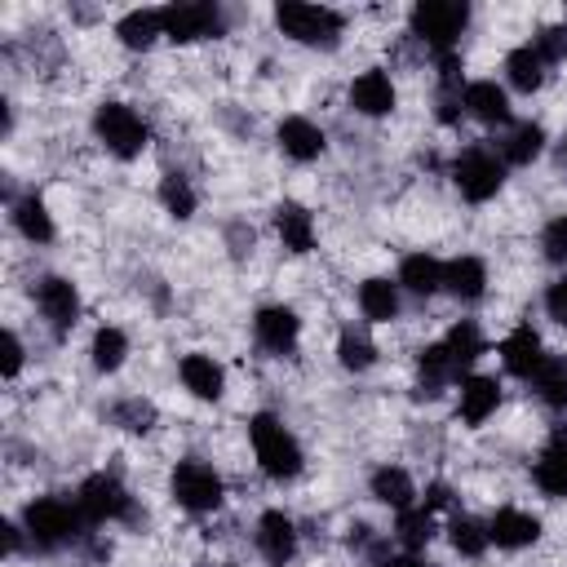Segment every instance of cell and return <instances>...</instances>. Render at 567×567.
Masks as SVG:
<instances>
[{"label":"cell","instance_id":"obj_1","mask_svg":"<svg viewBox=\"0 0 567 567\" xmlns=\"http://www.w3.org/2000/svg\"><path fill=\"white\" fill-rule=\"evenodd\" d=\"M248 439H252V452H257V465L270 474V478H297L301 474V443L270 416V412H257L248 421Z\"/></svg>","mask_w":567,"mask_h":567},{"label":"cell","instance_id":"obj_2","mask_svg":"<svg viewBox=\"0 0 567 567\" xmlns=\"http://www.w3.org/2000/svg\"><path fill=\"white\" fill-rule=\"evenodd\" d=\"M22 527L31 532V540H35L40 549H58V545H66V540L80 536L84 514H80V505L62 501V496H40V501L27 505Z\"/></svg>","mask_w":567,"mask_h":567},{"label":"cell","instance_id":"obj_3","mask_svg":"<svg viewBox=\"0 0 567 567\" xmlns=\"http://www.w3.org/2000/svg\"><path fill=\"white\" fill-rule=\"evenodd\" d=\"M93 133H97V142H102L111 155H120V159H133V155H142V146H146V124H142V115H137L133 106H124V102H102V106L93 111Z\"/></svg>","mask_w":567,"mask_h":567},{"label":"cell","instance_id":"obj_4","mask_svg":"<svg viewBox=\"0 0 567 567\" xmlns=\"http://www.w3.org/2000/svg\"><path fill=\"white\" fill-rule=\"evenodd\" d=\"M452 182H456V190H461L470 204H483V199H492V195L501 190V182H505V159H496L487 146H470V151H461V155L452 159Z\"/></svg>","mask_w":567,"mask_h":567},{"label":"cell","instance_id":"obj_5","mask_svg":"<svg viewBox=\"0 0 567 567\" xmlns=\"http://www.w3.org/2000/svg\"><path fill=\"white\" fill-rule=\"evenodd\" d=\"M465 22H470V9L456 4V0H421L412 9V35H421L439 53H452V44L465 31Z\"/></svg>","mask_w":567,"mask_h":567},{"label":"cell","instance_id":"obj_6","mask_svg":"<svg viewBox=\"0 0 567 567\" xmlns=\"http://www.w3.org/2000/svg\"><path fill=\"white\" fill-rule=\"evenodd\" d=\"M275 22L284 35H292L297 44H332L341 35V13L323 9V4H279Z\"/></svg>","mask_w":567,"mask_h":567},{"label":"cell","instance_id":"obj_7","mask_svg":"<svg viewBox=\"0 0 567 567\" xmlns=\"http://www.w3.org/2000/svg\"><path fill=\"white\" fill-rule=\"evenodd\" d=\"M173 501L190 514H213L221 505V478L208 461H182L173 470Z\"/></svg>","mask_w":567,"mask_h":567},{"label":"cell","instance_id":"obj_8","mask_svg":"<svg viewBox=\"0 0 567 567\" xmlns=\"http://www.w3.org/2000/svg\"><path fill=\"white\" fill-rule=\"evenodd\" d=\"M80 514L89 523H106V518H124L128 514V492L115 474H93L80 483V496H75Z\"/></svg>","mask_w":567,"mask_h":567},{"label":"cell","instance_id":"obj_9","mask_svg":"<svg viewBox=\"0 0 567 567\" xmlns=\"http://www.w3.org/2000/svg\"><path fill=\"white\" fill-rule=\"evenodd\" d=\"M159 27H164L168 40L190 44V40L217 35L221 31V13L213 4H168V9H159Z\"/></svg>","mask_w":567,"mask_h":567},{"label":"cell","instance_id":"obj_10","mask_svg":"<svg viewBox=\"0 0 567 567\" xmlns=\"http://www.w3.org/2000/svg\"><path fill=\"white\" fill-rule=\"evenodd\" d=\"M35 306H40V315L49 319L53 332H66V328L80 319V292H75V284L62 279V275H49V279L35 284Z\"/></svg>","mask_w":567,"mask_h":567},{"label":"cell","instance_id":"obj_11","mask_svg":"<svg viewBox=\"0 0 567 567\" xmlns=\"http://www.w3.org/2000/svg\"><path fill=\"white\" fill-rule=\"evenodd\" d=\"M257 549H261V558L270 567L292 563V554H297V527H292V518L279 514V509H266L261 523H257Z\"/></svg>","mask_w":567,"mask_h":567},{"label":"cell","instance_id":"obj_12","mask_svg":"<svg viewBox=\"0 0 567 567\" xmlns=\"http://www.w3.org/2000/svg\"><path fill=\"white\" fill-rule=\"evenodd\" d=\"M252 332H257V341H261L266 350L288 354V350L297 346V337H301V319H297L288 306H261L257 319H252Z\"/></svg>","mask_w":567,"mask_h":567},{"label":"cell","instance_id":"obj_13","mask_svg":"<svg viewBox=\"0 0 567 567\" xmlns=\"http://www.w3.org/2000/svg\"><path fill=\"white\" fill-rule=\"evenodd\" d=\"M540 536V518L536 514H527V509H496L492 514V523H487V540H496L501 549H523V545H532Z\"/></svg>","mask_w":567,"mask_h":567},{"label":"cell","instance_id":"obj_14","mask_svg":"<svg viewBox=\"0 0 567 567\" xmlns=\"http://www.w3.org/2000/svg\"><path fill=\"white\" fill-rule=\"evenodd\" d=\"M532 474H536V487L545 496H567V425H558L549 434V443H545V452H540Z\"/></svg>","mask_w":567,"mask_h":567},{"label":"cell","instance_id":"obj_15","mask_svg":"<svg viewBox=\"0 0 567 567\" xmlns=\"http://www.w3.org/2000/svg\"><path fill=\"white\" fill-rule=\"evenodd\" d=\"M501 359H505V372L532 377V372L540 368V359H545V346H540L536 328H532V323H518V328L501 341Z\"/></svg>","mask_w":567,"mask_h":567},{"label":"cell","instance_id":"obj_16","mask_svg":"<svg viewBox=\"0 0 567 567\" xmlns=\"http://www.w3.org/2000/svg\"><path fill=\"white\" fill-rule=\"evenodd\" d=\"M461 106H465L474 120H483V124H505V120H509V97H505V89H501L496 80H474V84H465Z\"/></svg>","mask_w":567,"mask_h":567},{"label":"cell","instance_id":"obj_17","mask_svg":"<svg viewBox=\"0 0 567 567\" xmlns=\"http://www.w3.org/2000/svg\"><path fill=\"white\" fill-rule=\"evenodd\" d=\"M279 146H284V155H292V159H315L319 151H323V128L315 124V120H306V115H288V120H279Z\"/></svg>","mask_w":567,"mask_h":567},{"label":"cell","instance_id":"obj_18","mask_svg":"<svg viewBox=\"0 0 567 567\" xmlns=\"http://www.w3.org/2000/svg\"><path fill=\"white\" fill-rule=\"evenodd\" d=\"M350 102H354V111H363V115H385V111L394 106V84H390V75H385V71H363V75L350 84Z\"/></svg>","mask_w":567,"mask_h":567},{"label":"cell","instance_id":"obj_19","mask_svg":"<svg viewBox=\"0 0 567 567\" xmlns=\"http://www.w3.org/2000/svg\"><path fill=\"white\" fill-rule=\"evenodd\" d=\"M443 288L461 301H478L483 288H487V266L478 257H456L443 266Z\"/></svg>","mask_w":567,"mask_h":567},{"label":"cell","instance_id":"obj_20","mask_svg":"<svg viewBox=\"0 0 567 567\" xmlns=\"http://www.w3.org/2000/svg\"><path fill=\"white\" fill-rule=\"evenodd\" d=\"M501 403V385L492 377H465L461 381V416L465 425H483Z\"/></svg>","mask_w":567,"mask_h":567},{"label":"cell","instance_id":"obj_21","mask_svg":"<svg viewBox=\"0 0 567 567\" xmlns=\"http://www.w3.org/2000/svg\"><path fill=\"white\" fill-rule=\"evenodd\" d=\"M275 230H279L284 248H292V252H310L315 248V221H310V213L301 204H279L275 208Z\"/></svg>","mask_w":567,"mask_h":567},{"label":"cell","instance_id":"obj_22","mask_svg":"<svg viewBox=\"0 0 567 567\" xmlns=\"http://www.w3.org/2000/svg\"><path fill=\"white\" fill-rule=\"evenodd\" d=\"M182 385H186L195 399H217L221 385H226V372H221V363H213L208 354H186V359H182Z\"/></svg>","mask_w":567,"mask_h":567},{"label":"cell","instance_id":"obj_23","mask_svg":"<svg viewBox=\"0 0 567 567\" xmlns=\"http://www.w3.org/2000/svg\"><path fill=\"white\" fill-rule=\"evenodd\" d=\"M540 146H545V128L532 124V120H523V124H514V128L501 137V159H505V164H532V159L540 155Z\"/></svg>","mask_w":567,"mask_h":567},{"label":"cell","instance_id":"obj_24","mask_svg":"<svg viewBox=\"0 0 567 567\" xmlns=\"http://www.w3.org/2000/svg\"><path fill=\"white\" fill-rule=\"evenodd\" d=\"M399 284L412 288L416 297H430V292L443 288V266H439L434 257H425V252H412V257H403V266H399Z\"/></svg>","mask_w":567,"mask_h":567},{"label":"cell","instance_id":"obj_25","mask_svg":"<svg viewBox=\"0 0 567 567\" xmlns=\"http://www.w3.org/2000/svg\"><path fill=\"white\" fill-rule=\"evenodd\" d=\"M359 310L372 319V323H385L399 315V288L390 279H363L359 284Z\"/></svg>","mask_w":567,"mask_h":567},{"label":"cell","instance_id":"obj_26","mask_svg":"<svg viewBox=\"0 0 567 567\" xmlns=\"http://www.w3.org/2000/svg\"><path fill=\"white\" fill-rule=\"evenodd\" d=\"M372 496H377L381 505H390V509H412L416 487H412V478H408L399 465H381V470L372 474Z\"/></svg>","mask_w":567,"mask_h":567},{"label":"cell","instance_id":"obj_27","mask_svg":"<svg viewBox=\"0 0 567 567\" xmlns=\"http://www.w3.org/2000/svg\"><path fill=\"white\" fill-rule=\"evenodd\" d=\"M532 381L549 408H567V354H545L540 368L532 372Z\"/></svg>","mask_w":567,"mask_h":567},{"label":"cell","instance_id":"obj_28","mask_svg":"<svg viewBox=\"0 0 567 567\" xmlns=\"http://www.w3.org/2000/svg\"><path fill=\"white\" fill-rule=\"evenodd\" d=\"M505 75H509V84H514V89L532 93V89H540V84H545V58H540L532 44H523V49H514V53L505 58Z\"/></svg>","mask_w":567,"mask_h":567},{"label":"cell","instance_id":"obj_29","mask_svg":"<svg viewBox=\"0 0 567 567\" xmlns=\"http://www.w3.org/2000/svg\"><path fill=\"white\" fill-rule=\"evenodd\" d=\"M443 350H447V359H452V372L461 377V372L483 354V337H478V328H474L470 319H461V323L443 337Z\"/></svg>","mask_w":567,"mask_h":567},{"label":"cell","instance_id":"obj_30","mask_svg":"<svg viewBox=\"0 0 567 567\" xmlns=\"http://www.w3.org/2000/svg\"><path fill=\"white\" fill-rule=\"evenodd\" d=\"M115 35H120L128 49H146L155 35H164L159 9H133V13H124V18L115 22Z\"/></svg>","mask_w":567,"mask_h":567},{"label":"cell","instance_id":"obj_31","mask_svg":"<svg viewBox=\"0 0 567 567\" xmlns=\"http://www.w3.org/2000/svg\"><path fill=\"white\" fill-rule=\"evenodd\" d=\"M13 221H18V230H22L31 244H44V239H53V221H49V208H44L35 195H27V199H18V204H13Z\"/></svg>","mask_w":567,"mask_h":567},{"label":"cell","instance_id":"obj_32","mask_svg":"<svg viewBox=\"0 0 567 567\" xmlns=\"http://www.w3.org/2000/svg\"><path fill=\"white\" fill-rule=\"evenodd\" d=\"M128 354V337L120 328H97L93 332V368L97 372H115Z\"/></svg>","mask_w":567,"mask_h":567},{"label":"cell","instance_id":"obj_33","mask_svg":"<svg viewBox=\"0 0 567 567\" xmlns=\"http://www.w3.org/2000/svg\"><path fill=\"white\" fill-rule=\"evenodd\" d=\"M416 368H421V385L425 390H439V385H447L456 372H452V359H447V350H443V341H434V346H425L421 354H416Z\"/></svg>","mask_w":567,"mask_h":567},{"label":"cell","instance_id":"obj_34","mask_svg":"<svg viewBox=\"0 0 567 567\" xmlns=\"http://www.w3.org/2000/svg\"><path fill=\"white\" fill-rule=\"evenodd\" d=\"M447 536H452V549L465 554V558H478V554L487 549V527L474 523V518H465V514H456V518L447 523Z\"/></svg>","mask_w":567,"mask_h":567},{"label":"cell","instance_id":"obj_35","mask_svg":"<svg viewBox=\"0 0 567 567\" xmlns=\"http://www.w3.org/2000/svg\"><path fill=\"white\" fill-rule=\"evenodd\" d=\"M337 359H341V368H350V372H363V368H372V359H377V346H372L363 332L346 328V332H341V341H337Z\"/></svg>","mask_w":567,"mask_h":567},{"label":"cell","instance_id":"obj_36","mask_svg":"<svg viewBox=\"0 0 567 567\" xmlns=\"http://www.w3.org/2000/svg\"><path fill=\"white\" fill-rule=\"evenodd\" d=\"M394 536H399L408 549H421V545L434 536V518H430V509H425V505H421V509H399Z\"/></svg>","mask_w":567,"mask_h":567},{"label":"cell","instance_id":"obj_37","mask_svg":"<svg viewBox=\"0 0 567 567\" xmlns=\"http://www.w3.org/2000/svg\"><path fill=\"white\" fill-rule=\"evenodd\" d=\"M159 204H164L173 217H190V213H195V190H190V182H186L182 173H164V182H159Z\"/></svg>","mask_w":567,"mask_h":567},{"label":"cell","instance_id":"obj_38","mask_svg":"<svg viewBox=\"0 0 567 567\" xmlns=\"http://www.w3.org/2000/svg\"><path fill=\"white\" fill-rule=\"evenodd\" d=\"M111 416H115V425H124V430H133V434H146L151 421H155V408L142 403V399H124V403L111 408Z\"/></svg>","mask_w":567,"mask_h":567},{"label":"cell","instance_id":"obj_39","mask_svg":"<svg viewBox=\"0 0 567 567\" xmlns=\"http://www.w3.org/2000/svg\"><path fill=\"white\" fill-rule=\"evenodd\" d=\"M532 49L545 58V66H549V62H563V58H567V27H545Z\"/></svg>","mask_w":567,"mask_h":567},{"label":"cell","instance_id":"obj_40","mask_svg":"<svg viewBox=\"0 0 567 567\" xmlns=\"http://www.w3.org/2000/svg\"><path fill=\"white\" fill-rule=\"evenodd\" d=\"M540 248H545V257L549 261H567V217H554L549 226H545V235H540Z\"/></svg>","mask_w":567,"mask_h":567},{"label":"cell","instance_id":"obj_41","mask_svg":"<svg viewBox=\"0 0 567 567\" xmlns=\"http://www.w3.org/2000/svg\"><path fill=\"white\" fill-rule=\"evenodd\" d=\"M545 310H549V319H554V323H563V328H567V275L549 284V292H545Z\"/></svg>","mask_w":567,"mask_h":567},{"label":"cell","instance_id":"obj_42","mask_svg":"<svg viewBox=\"0 0 567 567\" xmlns=\"http://www.w3.org/2000/svg\"><path fill=\"white\" fill-rule=\"evenodd\" d=\"M0 346H4V377H18V368H22V341L13 332H4Z\"/></svg>","mask_w":567,"mask_h":567},{"label":"cell","instance_id":"obj_43","mask_svg":"<svg viewBox=\"0 0 567 567\" xmlns=\"http://www.w3.org/2000/svg\"><path fill=\"white\" fill-rule=\"evenodd\" d=\"M443 505H452V492H447V483H430V487H425V509L434 514V509H443Z\"/></svg>","mask_w":567,"mask_h":567},{"label":"cell","instance_id":"obj_44","mask_svg":"<svg viewBox=\"0 0 567 567\" xmlns=\"http://www.w3.org/2000/svg\"><path fill=\"white\" fill-rule=\"evenodd\" d=\"M377 567H421V558H416V554H390V558H381Z\"/></svg>","mask_w":567,"mask_h":567},{"label":"cell","instance_id":"obj_45","mask_svg":"<svg viewBox=\"0 0 567 567\" xmlns=\"http://www.w3.org/2000/svg\"><path fill=\"white\" fill-rule=\"evenodd\" d=\"M221 567H235V563H221Z\"/></svg>","mask_w":567,"mask_h":567}]
</instances>
